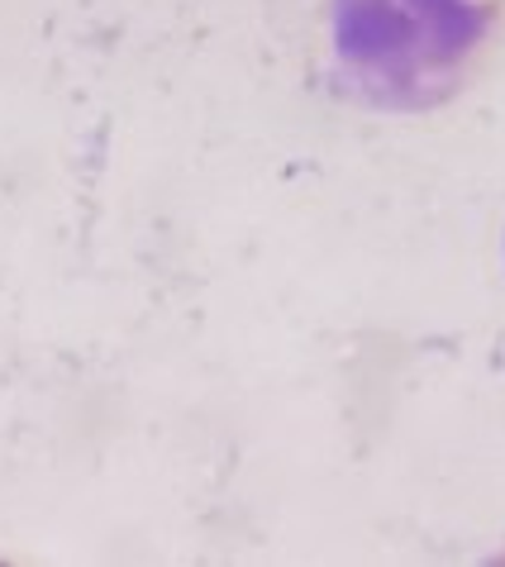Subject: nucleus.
Segmentation results:
<instances>
[{
  "mask_svg": "<svg viewBox=\"0 0 505 567\" xmlns=\"http://www.w3.org/2000/svg\"><path fill=\"white\" fill-rule=\"evenodd\" d=\"M496 0H334V43L387 105H430L486 39Z\"/></svg>",
  "mask_w": 505,
  "mask_h": 567,
  "instance_id": "obj_1",
  "label": "nucleus"
}]
</instances>
